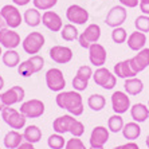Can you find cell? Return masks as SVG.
Wrapping results in <instances>:
<instances>
[{
    "instance_id": "1",
    "label": "cell",
    "mask_w": 149,
    "mask_h": 149,
    "mask_svg": "<svg viewBox=\"0 0 149 149\" xmlns=\"http://www.w3.org/2000/svg\"><path fill=\"white\" fill-rule=\"evenodd\" d=\"M55 104L58 105V108L67 110L69 114L74 117H79L83 113V98L79 91H59L55 97Z\"/></svg>"
},
{
    "instance_id": "2",
    "label": "cell",
    "mask_w": 149,
    "mask_h": 149,
    "mask_svg": "<svg viewBox=\"0 0 149 149\" xmlns=\"http://www.w3.org/2000/svg\"><path fill=\"white\" fill-rule=\"evenodd\" d=\"M43 66H45V58L36 54V55H31L27 61H23V62L19 63L17 65V73H19V75L27 78V77H31L34 74L39 73L43 69Z\"/></svg>"
},
{
    "instance_id": "3",
    "label": "cell",
    "mask_w": 149,
    "mask_h": 149,
    "mask_svg": "<svg viewBox=\"0 0 149 149\" xmlns=\"http://www.w3.org/2000/svg\"><path fill=\"white\" fill-rule=\"evenodd\" d=\"M45 43H46V39L43 36V34L38 31H34V32H30L22 40V47H23L24 52L28 54V55H36L42 50V47L45 46Z\"/></svg>"
},
{
    "instance_id": "4",
    "label": "cell",
    "mask_w": 149,
    "mask_h": 149,
    "mask_svg": "<svg viewBox=\"0 0 149 149\" xmlns=\"http://www.w3.org/2000/svg\"><path fill=\"white\" fill-rule=\"evenodd\" d=\"M1 118L11 129H15V130L23 129L27 121V118L22 114L20 110H16L12 106H7L1 110Z\"/></svg>"
},
{
    "instance_id": "5",
    "label": "cell",
    "mask_w": 149,
    "mask_h": 149,
    "mask_svg": "<svg viewBox=\"0 0 149 149\" xmlns=\"http://www.w3.org/2000/svg\"><path fill=\"white\" fill-rule=\"evenodd\" d=\"M46 79V85L51 91H63L65 87H66V79L63 77V73L61 69H56V67H51V69L47 70V73L45 75Z\"/></svg>"
},
{
    "instance_id": "6",
    "label": "cell",
    "mask_w": 149,
    "mask_h": 149,
    "mask_svg": "<svg viewBox=\"0 0 149 149\" xmlns=\"http://www.w3.org/2000/svg\"><path fill=\"white\" fill-rule=\"evenodd\" d=\"M93 79L94 83L101 86L105 90H111L117 83V77L114 75V73H111L109 69L106 67H98L95 71L93 73Z\"/></svg>"
},
{
    "instance_id": "7",
    "label": "cell",
    "mask_w": 149,
    "mask_h": 149,
    "mask_svg": "<svg viewBox=\"0 0 149 149\" xmlns=\"http://www.w3.org/2000/svg\"><path fill=\"white\" fill-rule=\"evenodd\" d=\"M45 109L46 106L43 104V101L38 100V98H32V100L22 102L19 110L26 118H39L43 116Z\"/></svg>"
},
{
    "instance_id": "8",
    "label": "cell",
    "mask_w": 149,
    "mask_h": 149,
    "mask_svg": "<svg viewBox=\"0 0 149 149\" xmlns=\"http://www.w3.org/2000/svg\"><path fill=\"white\" fill-rule=\"evenodd\" d=\"M101 38V27L95 23H91L89 24L85 31L81 32L79 36H78V43L82 49H87L90 47L93 43H97Z\"/></svg>"
},
{
    "instance_id": "9",
    "label": "cell",
    "mask_w": 149,
    "mask_h": 149,
    "mask_svg": "<svg viewBox=\"0 0 149 149\" xmlns=\"http://www.w3.org/2000/svg\"><path fill=\"white\" fill-rule=\"evenodd\" d=\"M0 14L4 17V20L7 23L8 28H17L23 23V16H22L20 11L17 10L15 4H6L3 8L0 10Z\"/></svg>"
},
{
    "instance_id": "10",
    "label": "cell",
    "mask_w": 149,
    "mask_h": 149,
    "mask_svg": "<svg viewBox=\"0 0 149 149\" xmlns=\"http://www.w3.org/2000/svg\"><path fill=\"white\" fill-rule=\"evenodd\" d=\"M126 17H128L126 8L124 6H114V7H111L109 10L106 19H105V23H106V26H109L111 28L121 27L126 20Z\"/></svg>"
},
{
    "instance_id": "11",
    "label": "cell",
    "mask_w": 149,
    "mask_h": 149,
    "mask_svg": "<svg viewBox=\"0 0 149 149\" xmlns=\"http://www.w3.org/2000/svg\"><path fill=\"white\" fill-rule=\"evenodd\" d=\"M111 109L114 113L117 114H124L128 110H130V98H129V94H126L125 91H114L111 94Z\"/></svg>"
},
{
    "instance_id": "12",
    "label": "cell",
    "mask_w": 149,
    "mask_h": 149,
    "mask_svg": "<svg viewBox=\"0 0 149 149\" xmlns=\"http://www.w3.org/2000/svg\"><path fill=\"white\" fill-rule=\"evenodd\" d=\"M66 17L73 24L83 26L89 22V12L78 4H71L66 10Z\"/></svg>"
},
{
    "instance_id": "13",
    "label": "cell",
    "mask_w": 149,
    "mask_h": 149,
    "mask_svg": "<svg viewBox=\"0 0 149 149\" xmlns=\"http://www.w3.org/2000/svg\"><path fill=\"white\" fill-rule=\"evenodd\" d=\"M22 39L20 35L14 28H3L0 30V46L6 47L7 50H15L17 46H20Z\"/></svg>"
},
{
    "instance_id": "14",
    "label": "cell",
    "mask_w": 149,
    "mask_h": 149,
    "mask_svg": "<svg viewBox=\"0 0 149 149\" xmlns=\"http://www.w3.org/2000/svg\"><path fill=\"white\" fill-rule=\"evenodd\" d=\"M50 58L58 65H66L73 59V50L67 46H52L49 51Z\"/></svg>"
},
{
    "instance_id": "15",
    "label": "cell",
    "mask_w": 149,
    "mask_h": 149,
    "mask_svg": "<svg viewBox=\"0 0 149 149\" xmlns=\"http://www.w3.org/2000/svg\"><path fill=\"white\" fill-rule=\"evenodd\" d=\"M106 58H108V52L102 45L100 43H93V45L89 47V61L93 66L95 67H102L106 62Z\"/></svg>"
},
{
    "instance_id": "16",
    "label": "cell",
    "mask_w": 149,
    "mask_h": 149,
    "mask_svg": "<svg viewBox=\"0 0 149 149\" xmlns=\"http://www.w3.org/2000/svg\"><path fill=\"white\" fill-rule=\"evenodd\" d=\"M24 97H26V91L22 86H12L11 89L1 93V100H3L6 108L12 106L15 104H19V102H23Z\"/></svg>"
},
{
    "instance_id": "17",
    "label": "cell",
    "mask_w": 149,
    "mask_h": 149,
    "mask_svg": "<svg viewBox=\"0 0 149 149\" xmlns=\"http://www.w3.org/2000/svg\"><path fill=\"white\" fill-rule=\"evenodd\" d=\"M42 24L45 26L47 30L51 32H61L63 27L62 17L59 16L54 11H45V14L42 15Z\"/></svg>"
},
{
    "instance_id": "18",
    "label": "cell",
    "mask_w": 149,
    "mask_h": 149,
    "mask_svg": "<svg viewBox=\"0 0 149 149\" xmlns=\"http://www.w3.org/2000/svg\"><path fill=\"white\" fill-rule=\"evenodd\" d=\"M129 62H130V66L136 74L144 71L149 66V49L144 47L142 50L137 51V54L133 58L129 59Z\"/></svg>"
},
{
    "instance_id": "19",
    "label": "cell",
    "mask_w": 149,
    "mask_h": 149,
    "mask_svg": "<svg viewBox=\"0 0 149 149\" xmlns=\"http://www.w3.org/2000/svg\"><path fill=\"white\" fill-rule=\"evenodd\" d=\"M109 129H106L105 126H95L90 133V146H104L106 142L109 141Z\"/></svg>"
},
{
    "instance_id": "20",
    "label": "cell",
    "mask_w": 149,
    "mask_h": 149,
    "mask_svg": "<svg viewBox=\"0 0 149 149\" xmlns=\"http://www.w3.org/2000/svg\"><path fill=\"white\" fill-rule=\"evenodd\" d=\"M75 120L74 116L71 114H63L61 117L55 118L54 122H52V130L55 133H59V134H65V133L70 132V128H71V124Z\"/></svg>"
},
{
    "instance_id": "21",
    "label": "cell",
    "mask_w": 149,
    "mask_h": 149,
    "mask_svg": "<svg viewBox=\"0 0 149 149\" xmlns=\"http://www.w3.org/2000/svg\"><path fill=\"white\" fill-rule=\"evenodd\" d=\"M113 71H114V75L117 77V78H121V79H128V78H133V77L137 75V74L133 71L129 59H126V61H121V62H117L114 65Z\"/></svg>"
},
{
    "instance_id": "22",
    "label": "cell",
    "mask_w": 149,
    "mask_h": 149,
    "mask_svg": "<svg viewBox=\"0 0 149 149\" xmlns=\"http://www.w3.org/2000/svg\"><path fill=\"white\" fill-rule=\"evenodd\" d=\"M126 42H128V47L132 50V51H140V50H142L145 47L146 35L144 34V32L136 30L134 32H132V34L128 36Z\"/></svg>"
},
{
    "instance_id": "23",
    "label": "cell",
    "mask_w": 149,
    "mask_h": 149,
    "mask_svg": "<svg viewBox=\"0 0 149 149\" xmlns=\"http://www.w3.org/2000/svg\"><path fill=\"white\" fill-rule=\"evenodd\" d=\"M130 116L134 122H145L149 118V108L144 104H134L130 106Z\"/></svg>"
},
{
    "instance_id": "24",
    "label": "cell",
    "mask_w": 149,
    "mask_h": 149,
    "mask_svg": "<svg viewBox=\"0 0 149 149\" xmlns=\"http://www.w3.org/2000/svg\"><path fill=\"white\" fill-rule=\"evenodd\" d=\"M24 141L23 139V133L17 132V130H10V132L6 133L3 139V142H4V146L7 149H17V146L20 145L22 142Z\"/></svg>"
},
{
    "instance_id": "25",
    "label": "cell",
    "mask_w": 149,
    "mask_h": 149,
    "mask_svg": "<svg viewBox=\"0 0 149 149\" xmlns=\"http://www.w3.org/2000/svg\"><path fill=\"white\" fill-rule=\"evenodd\" d=\"M124 90L129 95H139L144 90V82L140 78H137V77L128 78L124 82Z\"/></svg>"
},
{
    "instance_id": "26",
    "label": "cell",
    "mask_w": 149,
    "mask_h": 149,
    "mask_svg": "<svg viewBox=\"0 0 149 149\" xmlns=\"http://www.w3.org/2000/svg\"><path fill=\"white\" fill-rule=\"evenodd\" d=\"M122 136H124V139L129 140V141H134L140 137L141 134V126H140L139 122H128V124L124 125V128H122Z\"/></svg>"
},
{
    "instance_id": "27",
    "label": "cell",
    "mask_w": 149,
    "mask_h": 149,
    "mask_svg": "<svg viewBox=\"0 0 149 149\" xmlns=\"http://www.w3.org/2000/svg\"><path fill=\"white\" fill-rule=\"evenodd\" d=\"M23 22L28 27H38L42 23V15L39 12V10L36 8H28L24 11V15H23Z\"/></svg>"
},
{
    "instance_id": "28",
    "label": "cell",
    "mask_w": 149,
    "mask_h": 149,
    "mask_svg": "<svg viewBox=\"0 0 149 149\" xmlns=\"http://www.w3.org/2000/svg\"><path fill=\"white\" fill-rule=\"evenodd\" d=\"M23 139H24V141L36 144L42 139V130L36 125H28V126H26L24 132H23Z\"/></svg>"
},
{
    "instance_id": "29",
    "label": "cell",
    "mask_w": 149,
    "mask_h": 149,
    "mask_svg": "<svg viewBox=\"0 0 149 149\" xmlns=\"http://www.w3.org/2000/svg\"><path fill=\"white\" fill-rule=\"evenodd\" d=\"M1 61L7 67L12 69V67H17V65L20 63V55L16 50H7L6 52H3Z\"/></svg>"
},
{
    "instance_id": "30",
    "label": "cell",
    "mask_w": 149,
    "mask_h": 149,
    "mask_svg": "<svg viewBox=\"0 0 149 149\" xmlns=\"http://www.w3.org/2000/svg\"><path fill=\"white\" fill-rule=\"evenodd\" d=\"M61 36H62L63 40H66V42L78 40L79 31L77 30L75 24H73V23H67V24H65L62 27V30H61Z\"/></svg>"
},
{
    "instance_id": "31",
    "label": "cell",
    "mask_w": 149,
    "mask_h": 149,
    "mask_svg": "<svg viewBox=\"0 0 149 149\" xmlns=\"http://www.w3.org/2000/svg\"><path fill=\"white\" fill-rule=\"evenodd\" d=\"M105 105H106V100L101 94H91L87 98V106L94 111H101L105 108Z\"/></svg>"
},
{
    "instance_id": "32",
    "label": "cell",
    "mask_w": 149,
    "mask_h": 149,
    "mask_svg": "<svg viewBox=\"0 0 149 149\" xmlns=\"http://www.w3.org/2000/svg\"><path fill=\"white\" fill-rule=\"evenodd\" d=\"M124 125L125 124H124V120H122L121 114H117V113L110 116L108 120V129H109V132H111V133L121 132Z\"/></svg>"
},
{
    "instance_id": "33",
    "label": "cell",
    "mask_w": 149,
    "mask_h": 149,
    "mask_svg": "<svg viewBox=\"0 0 149 149\" xmlns=\"http://www.w3.org/2000/svg\"><path fill=\"white\" fill-rule=\"evenodd\" d=\"M47 145H49L50 149H63L65 145H66V139L63 137V134L54 133V134L49 136Z\"/></svg>"
},
{
    "instance_id": "34",
    "label": "cell",
    "mask_w": 149,
    "mask_h": 149,
    "mask_svg": "<svg viewBox=\"0 0 149 149\" xmlns=\"http://www.w3.org/2000/svg\"><path fill=\"white\" fill-rule=\"evenodd\" d=\"M128 39V32L125 30L124 27H116L113 28V31H111V40L114 42L116 45H122L125 43Z\"/></svg>"
},
{
    "instance_id": "35",
    "label": "cell",
    "mask_w": 149,
    "mask_h": 149,
    "mask_svg": "<svg viewBox=\"0 0 149 149\" xmlns=\"http://www.w3.org/2000/svg\"><path fill=\"white\" fill-rule=\"evenodd\" d=\"M134 27L137 31L141 32H149V16L148 15H141V16H137L134 20Z\"/></svg>"
},
{
    "instance_id": "36",
    "label": "cell",
    "mask_w": 149,
    "mask_h": 149,
    "mask_svg": "<svg viewBox=\"0 0 149 149\" xmlns=\"http://www.w3.org/2000/svg\"><path fill=\"white\" fill-rule=\"evenodd\" d=\"M58 0H32L34 7L39 11H49L52 7H55Z\"/></svg>"
},
{
    "instance_id": "37",
    "label": "cell",
    "mask_w": 149,
    "mask_h": 149,
    "mask_svg": "<svg viewBox=\"0 0 149 149\" xmlns=\"http://www.w3.org/2000/svg\"><path fill=\"white\" fill-rule=\"evenodd\" d=\"M70 134L73 137H81V136L85 133V125L79 121V120H74L73 124H71V128H70Z\"/></svg>"
},
{
    "instance_id": "38",
    "label": "cell",
    "mask_w": 149,
    "mask_h": 149,
    "mask_svg": "<svg viewBox=\"0 0 149 149\" xmlns=\"http://www.w3.org/2000/svg\"><path fill=\"white\" fill-rule=\"evenodd\" d=\"M87 86H89V81L83 79V78H81V77H74L73 78V90L75 91H83L86 90Z\"/></svg>"
},
{
    "instance_id": "39",
    "label": "cell",
    "mask_w": 149,
    "mask_h": 149,
    "mask_svg": "<svg viewBox=\"0 0 149 149\" xmlns=\"http://www.w3.org/2000/svg\"><path fill=\"white\" fill-rule=\"evenodd\" d=\"M65 149H87L83 144V141L79 139V137H73L66 141V145H65Z\"/></svg>"
},
{
    "instance_id": "40",
    "label": "cell",
    "mask_w": 149,
    "mask_h": 149,
    "mask_svg": "<svg viewBox=\"0 0 149 149\" xmlns=\"http://www.w3.org/2000/svg\"><path fill=\"white\" fill-rule=\"evenodd\" d=\"M77 77H81V78H83V79L89 81L90 78H93V70H91L90 66H87V65H83V66H81L79 69L77 70Z\"/></svg>"
},
{
    "instance_id": "41",
    "label": "cell",
    "mask_w": 149,
    "mask_h": 149,
    "mask_svg": "<svg viewBox=\"0 0 149 149\" xmlns=\"http://www.w3.org/2000/svg\"><path fill=\"white\" fill-rule=\"evenodd\" d=\"M125 8H136L140 4V0H118Z\"/></svg>"
},
{
    "instance_id": "42",
    "label": "cell",
    "mask_w": 149,
    "mask_h": 149,
    "mask_svg": "<svg viewBox=\"0 0 149 149\" xmlns=\"http://www.w3.org/2000/svg\"><path fill=\"white\" fill-rule=\"evenodd\" d=\"M140 10L142 15H148L149 16V0H140Z\"/></svg>"
},
{
    "instance_id": "43",
    "label": "cell",
    "mask_w": 149,
    "mask_h": 149,
    "mask_svg": "<svg viewBox=\"0 0 149 149\" xmlns=\"http://www.w3.org/2000/svg\"><path fill=\"white\" fill-rule=\"evenodd\" d=\"M120 149H140V146L137 145L134 141H129V142H126V144L120 145Z\"/></svg>"
},
{
    "instance_id": "44",
    "label": "cell",
    "mask_w": 149,
    "mask_h": 149,
    "mask_svg": "<svg viewBox=\"0 0 149 149\" xmlns=\"http://www.w3.org/2000/svg\"><path fill=\"white\" fill-rule=\"evenodd\" d=\"M17 149H35V146H34V144H31V142L23 141L20 145L17 146Z\"/></svg>"
},
{
    "instance_id": "45",
    "label": "cell",
    "mask_w": 149,
    "mask_h": 149,
    "mask_svg": "<svg viewBox=\"0 0 149 149\" xmlns=\"http://www.w3.org/2000/svg\"><path fill=\"white\" fill-rule=\"evenodd\" d=\"M12 3H14L15 6H20V7H23V6H27L28 3H31V0H12Z\"/></svg>"
},
{
    "instance_id": "46",
    "label": "cell",
    "mask_w": 149,
    "mask_h": 149,
    "mask_svg": "<svg viewBox=\"0 0 149 149\" xmlns=\"http://www.w3.org/2000/svg\"><path fill=\"white\" fill-rule=\"evenodd\" d=\"M3 28H7V23H6L4 17L1 16V14H0V30H3Z\"/></svg>"
},
{
    "instance_id": "47",
    "label": "cell",
    "mask_w": 149,
    "mask_h": 149,
    "mask_svg": "<svg viewBox=\"0 0 149 149\" xmlns=\"http://www.w3.org/2000/svg\"><path fill=\"white\" fill-rule=\"evenodd\" d=\"M6 108V105H4V102H3V100H1V93H0V111L3 110V109Z\"/></svg>"
},
{
    "instance_id": "48",
    "label": "cell",
    "mask_w": 149,
    "mask_h": 149,
    "mask_svg": "<svg viewBox=\"0 0 149 149\" xmlns=\"http://www.w3.org/2000/svg\"><path fill=\"white\" fill-rule=\"evenodd\" d=\"M3 87H4V78L0 75V90H1Z\"/></svg>"
},
{
    "instance_id": "49",
    "label": "cell",
    "mask_w": 149,
    "mask_h": 149,
    "mask_svg": "<svg viewBox=\"0 0 149 149\" xmlns=\"http://www.w3.org/2000/svg\"><path fill=\"white\" fill-rule=\"evenodd\" d=\"M145 144H146V146H148V149H149V134L146 136V139H145Z\"/></svg>"
},
{
    "instance_id": "50",
    "label": "cell",
    "mask_w": 149,
    "mask_h": 149,
    "mask_svg": "<svg viewBox=\"0 0 149 149\" xmlns=\"http://www.w3.org/2000/svg\"><path fill=\"white\" fill-rule=\"evenodd\" d=\"M89 149H104V146H90Z\"/></svg>"
},
{
    "instance_id": "51",
    "label": "cell",
    "mask_w": 149,
    "mask_h": 149,
    "mask_svg": "<svg viewBox=\"0 0 149 149\" xmlns=\"http://www.w3.org/2000/svg\"><path fill=\"white\" fill-rule=\"evenodd\" d=\"M3 55V51H1V46H0V56Z\"/></svg>"
},
{
    "instance_id": "52",
    "label": "cell",
    "mask_w": 149,
    "mask_h": 149,
    "mask_svg": "<svg viewBox=\"0 0 149 149\" xmlns=\"http://www.w3.org/2000/svg\"><path fill=\"white\" fill-rule=\"evenodd\" d=\"M113 149H120V146H116V148H113Z\"/></svg>"
},
{
    "instance_id": "53",
    "label": "cell",
    "mask_w": 149,
    "mask_h": 149,
    "mask_svg": "<svg viewBox=\"0 0 149 149\" xmlns=\"http://www.w3.org/2000/svg\"><path fill=\"white\" fill-rule=\"evenodd\" d=\"M148 108H149V101H148Z\"/></svg>"
},
{
    "instance_id": "54",
    "label": "cell",
    "mask_w": 149,
    "mask_h": 149,
    "mask_svg": "<svg viewBox=\"0 0 149 149\" xmlns=\"http://www.w3.org/2000/svg\"><path fill=\"white\" fill-rule=\"evenodd\" d=\"M0 149H1V148H0Z\"/></svg>"
}]
</instances>
